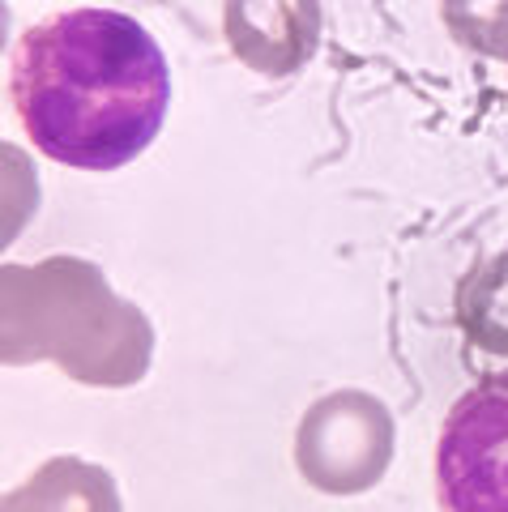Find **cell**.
<instances>
[{
  "label": "cell",
  "instance_id": "ba28073f",
  "mask_svg": "<svg viewBox=\"0 0 508 512\" xmlns=\"http://www.w3.org/2000/svg\"><path fill=\"white\" fill-rule=\"evenodd\" d=\"M440 18L470 52L508 60V0H440Z\"/></svg>",
  "mask_w": 508,
  "mask_h": 512
},
{
  "label": "cell",
  "instance_id": "5b68a950",
  "mask_svg": "<svg viewBox=\"0 0 508 512\" xmlns=\"http://www.w3.org/2000/svg\"><path fill=\"white\" fill-rule=\"evenodd\" d=\"M222 35L252 73L291 77L321 47V0H227Z\"/></svg>",
  "mask_w": 508,
  "mask_h": 512
},
{
  "label": "cell",
  "instance_id": "8992f818",
  "mask_svg": "<svg viewBox=\"0 0 508 512\" xmlns=\"http://www.w3.org/2000/svg\"><path fill=\"white\" fill-rule=\"evenodd\" d=\"M0 512H124L120 487L103 466L82 457H52L5 495Z\"/></svg>",
  "mask_w": 508,
  "mask_h": 512
},
{
  "label": "cell",
  "instance_id": "7a4b0ae2",
  "mask_svg": "<svg viewBox=\"0 0 508 512\" xmlns=\"http://www.w3.org/2000/svg\"><path fill=\"white\" fill-rule=\"evenodd\" d=\"M0 355L9 367L56 363L90 389H129L150 372L154 325L86 256L9 261L0 269Z\"/></svg>",
  "mask_w": 508,
  "mask_h": 512
},
{
  "label": "cell",
  "instance_id": "52a82bcc",
  "mask_svg": "<svg viewBox=\"0 0 508 512\" xmlns=\"http://www.w3.org/2000/svg\"><path fill=\"white\" fill-rule=\"evenodd\" d=\"M457 325L496 359H508V252L487 256L457 286Z\"/></svg>",
  "mask_w": 508,
  "mask_h": 512
},
{
  "label": "cell",
  "instance_id": "277c9868",
  "mask_svg": "<svg viewBox=\"0 0 508 512\" xmlns=\"http://www.w3.org/2000/svg\"><path fill=\"white\" fill-rule=\"evenodd\" d=\"M440 512H508V372H487L444 414L436 444Z\"/></svg>",
  "mask_w": 508,
  "mask_h": 512
},
{
  "label": "cell",
  "instance_id": "3957f363",
  "mask_svg": "<svg viewBox=\"0 0 508 512\" xmlns=\"http://www.w3.org/2000/svg\"><path fill=\"white\" fill-rule=\"evenodd\" d=\"M398 427L380 397L363 389L325 393L295 427V466L321 495H363L385 478Z\"/></svg>",
  "mask_w": 508,
  "mask_h": 512
},
{
  "label": "cell",
  "instance_id": "6da1fadb",
  "mask_svg": "<svg viewBox=\"0 0 508 512\" xmlns=\"http://www.w3.org/2000/svg\"><path fill=\"white\" fill-rule=\"evenodd\" d=\"M9 99L39 154L77 171H116L163 128L171 69L129 13L69 9L18 39Z\"/></svg>",
  "mask_w": 508,
  "mask_h": 512
}]
</instances>
